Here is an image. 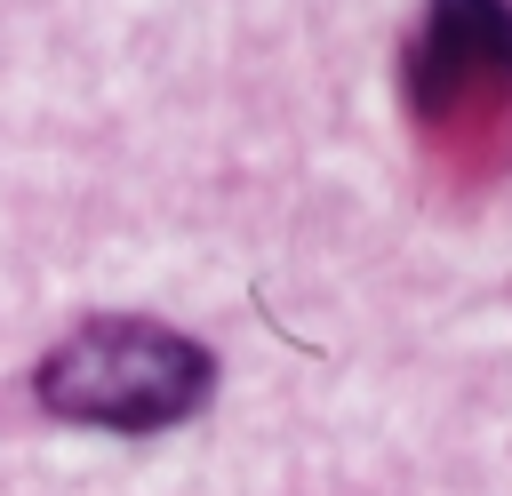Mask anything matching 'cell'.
<instances>
[{"label": "cell", "mask_w": 512, "mask_h": 496, "mask_svg": "<svg viewBox=\"0 0 512 496\" xmlns=\"http://www.w3.org/2000/svg\"><path fill=\"white\" fill-rule=\"evenodd\" d=\"M400 96L432 144H480L512 136V0H424Z\"/></svg>", "instance_id": "cell-2"}, {"label": "cell", "mask_w": 512, "mask_h": 496, "mask_svg": "<svg viewBox=\"0 0 512 496\" xmlns=\"http://www.w3.org/2000/svg\"><path fill=\"white\" fill-rule=\"evenodd\" d=\"M32 392L48 416L88 424V432H168L184 416L208 408L216 392V352L168 320L144 312H96L80 328H64L40 368Z\"/></svg>", "instance_id": "cell-1"}]
</instances>
